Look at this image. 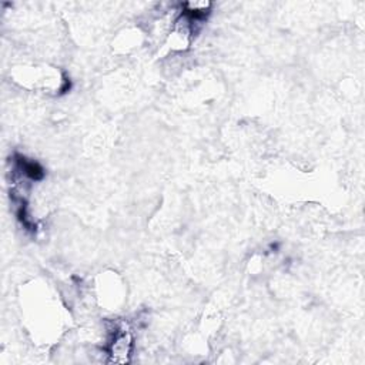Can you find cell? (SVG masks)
Wrapping results in <instances>:
<instances>
[{
	"mask_svg": "<svg viewBox=\"0 0 365 365\" xmlns=\"http://www.w3.org/2000/svg\"><path fill=\"white\" fill-rule=\"evenodd\" d=\"M104 351L110 355L111 362L124 364L128 362L133 351V336L124 325H117L111 331L110 339L104 346Z\"/></svg>",
	"mask_w": 365,
	"mask_h": 365,
	"instance_id": "obj_1",
	"label": "cell"
}]
</instances>
